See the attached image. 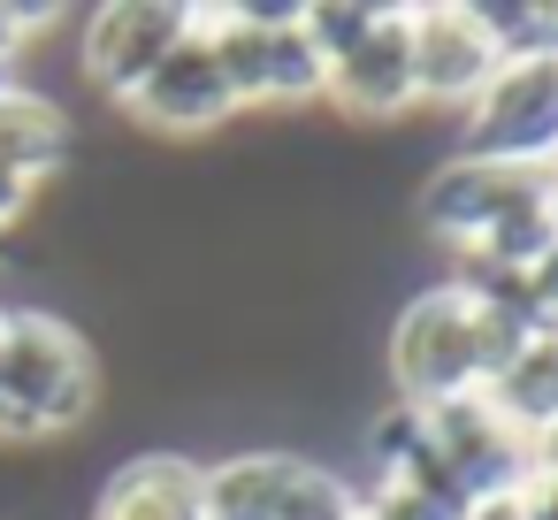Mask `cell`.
I'll list each match as a JSON object with an SVG mask.
<instances>
[{
  "mask_svg": "<svg viewBox=\"0 0 558 520\" xmlns=\"http://www.w3.org/2000/svg\"><path fill=\"white\" fill-rule=\"evenodd\" d=\"M100 406V360L77 322L47 306H9L0 314V413L9 444H47L85 428Z\"/></svg>",
  "mask_w": 558,
  "mask_h": 520,
  "instance_id": "1",
  "label": "cell"
},
{
  "mask_svg": "<svg viewBox=\"0 0 558 520\" xmlns=\"http://www.w3.org/2000/svg\"><path fill=\"white\" fill-rule=\"evenodd\" d=\"M390 390L398 406H436V398H466L482 390V352H474V291L436 283L421 299H405V314L390 322Z\"/></svg>",
  "mask_w": 558,
  "mask_h": 520,
  "instance_id": "2",
  "label": "cell"
},
{
  "mask_svg": "<svg viewBox=\"0 0 558 520\" xmlns=\"http://www.w3.org/2000/svg\"><path fill=\"white\" fill-rule=\"evenodd\" d=\"M535 199H558V169L550 161H497V154H451L428 184H421V222L474 253L482 230H497L505 215L535 207Z\"/></svg>",
  "mask_w": 558,
  "mask_h": 520,
  "instance_id": "3",
  "label": "cell"
},
{
  "mask_svg": "<svg viewBox=\"0 0 558 520\" xmlns=\"http://www.w3.org/2000/svg\"><path fill=\"white\" fill-rule=\"evenodd\" d=\"M405 39H413V108L466 116L505 70L474 0H421V9H405Z\"/></svg>",
  "mask_w": 558,
  "mask_h": 520,
  "instance_id": "4",
  "label": "cell"
},
{
  "mask_svg": "<svg viewBox=\"0 0 558 520\" xmlns=\"http://www.w3.org/2000/svg\"><path fill=\"white\" fill-rule=\"evenodd\" d=\"M413 413H421L428 451L459 474L466 497H505V489H520L535 467H550V444H520V436L489 413L482 390H466V398H436V406H413Z\"/></svg>",
  "mask_w": 558,
  "mask_h": 520,
  "instance_id": "5",
  "label": "cell"
},
{
  "mask_svg": "<svg viewBox=\"0 0 558 520\" xmlns=\"http://www.w3.org/2000/svg\"><path fill=\"white\" fill-rule=\"evenodd\" d=\"M192 24H199L192 0H116V9H93V24L77 39V70L93 93L131 100L169 62V47L192 39Z\"/></svg>",
  "mask_w": 558,
  "mask_h": 520,
  "instance_id": "6",
  "label": "cell"
},
{
  "mask_svg": "<svg viewBox=\"0 0 558 520\" xmlns=\"http://www.w3.org/2000/svg\"><path fill=\"white\" fill-rule=\"evenodd\" d=\"M466 154L497 161H558V55L497 70V85L466 108Z\"/></svg>",
  "mask_w": 558,
  "mask_h": 520,
  "instance_id": "7",
  "label": "cell"
},
{
  "mask_svg": "<svg viewBox=\"0 0 558 520\" xmlns=\"http://www.w3.org/2000/svg\"><path fill=\"white\" fill-rule=\"evenodd\" d=\"M123 108H131L146 131H169V138H199V131H222V123L238 116V100H230V85H222V70H215V55H207L199 24H192V39L169 47V62H161Z\"/></svg>",
  "mask_w": 558,
  "mask_h": 520,
  "instance_id": "8",
  "label": "cell"
},
{
  "mask_svg": "<svg viewBox=\"0 0 558 520\" xmlns=\"http://www.w3.org/2000/svg\"><path fill=\"white\" fill-rule=\"evenodd\" d=\"M344 116H367V123H390L413 108V39H405V9H383L375 32L329 70V93Z\"/></svg>",
  "mask_w": 558,
  "mask_h": 520,
  "instance_id": "9",
  "label": "cell"
},
{
  "mask_svg": "<svg viewBox=\"0 0 558 520\" xmlns=\"http://www.w3.org/2000/svg\"><path fill=\"white\" fill-rule=\"evenodd\" d=\"M93 520H199V459L184 451H138L108 474Z\"/></svg>",
  "mask_w": 558,
  "mask_h": 520,
  "instance_id": "10",
  "label": "cell"
},
{
  "mask_svg": "<svg viewBox=\"0 0 558 520\" xmlns=\"http://www.w3.org/2000/svg\"><path fill=\"white\" fill-rule=\"evenodd\" d=\"M70 154H77V123H70V108L54 93H39V85L0 93V169L47 184V177L70 169Z\"/></svg>",
  "mask_w": 558,
  "mask_h": 520,
  "instance_id": "11",
  "label": "cell"
},
{
  "mask_svg": "<svg viewBox=\"0 0 558 520\" xmlns=\"http://www.w3.org/2000/svg\"><path fill=\"white\" fill-rule=\"evenodd\" d=\"M299 451H230L199 467V520H276Z\"/></svg>",
  "mask_w": 558,
  "mask_h": 520,
  "instance_id": "12",
  "label": "cell"
},
{
  "mask_svg": "<svg viewBox=\"0 0 558 520\" xmlns=\"http://www.w3.org/2000/svg\"><path fill=\"white\" fill-rule=\"evenodd\" d=\"M482 398H489V413H497L520 444H550V421H558V344L535 337L497 383H482Z\"/></svg>",
  "mask_w": 558,
  "mask_h": 520,
  "instance_id": "13",
  "label": "cell"
},
{
  "mask_svg": "<svg viewBox=\"0 0 558 520\" xmlns=\"http://www.w3.org/2000/svg\"><path fill=\"white\" fill-rule=\"evenodd\" d=\"M322 93H329V70H322V55L306 47L299 16L276 24V32H268V100H276V108H314Z\"/></svg>",
  "mask_w": 558,
  "mask_h": 520,
  "instance_id": "14",
  "label": "cell"
},
{
  "mask_svg": "<svg viewBox=\"0 0 558 520\" xmlns=\"http://www.w3.org/2000/svg\"><path fill=\"white\" fill-rule=\"evenodd\" d=\"M375 0H306V9H299V32H306V47L322 55V70H337L367 32H375Z\"/></svg>",
  "mask_w": 558,
  "mask_h": 520,
  "instance_id": "15",
  "label": "cell"
},
{
  "mask_svg": "<svg viewBox=\"0 0 558 520\" xmlns=\"http://www.w3.org/2000/svg\"><path fill=\"white\" fill-rule=\"evenodd\" d=\"M276 520H360V489H352L337 467L299 459L291 482H283V512H276Z\"/></svg>",
  "mask_w": 558,
  "mask_h": 520,
  "instance_id": "16",
  "label": "cell"
},
{
  "mask_svg": "<svg viewBox=\"0 0 558 520\" xmlns=\"http://www.w3.org/2000/svg\"><path fill=\"white\" fill-rule=\"evenodd\" d=\"M360 520H451V512H436L428 497H413V489H398V482H375V489L360 497Z\"/></svg>",
  "mask_w": 558,
  "mask_h": 520,
  "instance_id": "17",
  "label": "cell"
},
{
  "mask_svg": "<svg viewBox=\"0 0 558 520\" xmlns=\"http://www.w3.org/2000/svg\"><path fill=\"white\" fill-rule=\"evenodd\" d=\"M32 199H39V184L32 177H16V169H0V238H9L24 215H32Z\"/></svg>",
  "mask_w": 558,
  "mask_h": 520,
  "instance_id": "18",
  "label": "cell"
},
{
  "mask_svg": "<svg viewBox=\"0 0 558 520\" xmlns=\"http://www.w3.org/2000/svg\"><path fill=\"white\" fill-rule=\"evenodd\" d=\"M0 314H9V306H0ZM0 444H9V413H0Z\"/></svg>",
  "mask_w": 558,
  "mask_h": 520,
  "instance_id": "19",
  "label": "cell"
}]
</instances>
